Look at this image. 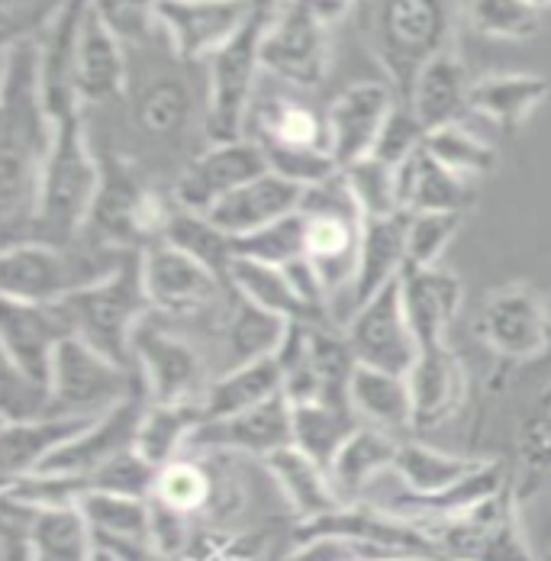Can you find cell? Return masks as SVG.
Instances as JSON below:
<instances>
[{"mask_svg":"<svg viewBox=\"0 0 551 561\" xmlns=\"http://www.w3.org/2000/svg\"><path fill=\"white\" fill-rule=\"evenodd\" d=\"M277 393H284V375H280L277 358L242 362L207 385L200 410H204V420H226V416L245 413V410L272 400Z\"/></svg>","mask_w":551,"mask_h":561,"instance_id":"cell-32","label":"cell"},{"mask_svg":"<svg viewBox=\"0 0 551 561\" xmlns=\"http://www.w3.org/2000/svg\"><path fill=\"white\" fill-rule=\"evenodd\" d=\"M200 423H204L200 403H152L149 400L142 426H139L136 451L156 468H165L181 458L184 446H191Z\"/></svg>","mask_w":551,"mask_h":561,"instance_id":"cell-35","label":"cell"},{"mask_svg":"<svg viewBox=\"0 0 551 561\" xmlns=\"http://www.w3.org/2000/svg\"><path fill=\"white\" fill-rule=\"evenodd\" d=\"M433 561H455V559H441V556H436V559H433Z\"/></svg>","mask_w":551,"mask_h":561,"instance_id":"cell-61","label":"cell"},{"mask_svg":"<svg viewBox=\"0 0 551 561\" xmlns=\"http://www.w3.org/2000/svg\"><path fill=\"white\" fill-rule=\"evenodd\" d=\"M88 561H119V559L113 556L107 546H97V542H94V549H91V559Z\"/></svg>","mask_w":551,"mask_h":561,"instance_id":"cell-58","label":"cell"},{"mask_svg":"<svg viewBox=\"0 0 551 561\" xmlns=\"http://www.w3.org/2000/svg\"><path fill=\"white\" fill-rule=\"evenodd\" d=\"M159 471L152 461H146L136 449L116 455L107 461L101 471L91 474V491H104V494H123V497H139V501H152L156 494V481Z\"/></svg>","mask_w":551,"mask_h":561,"instance_id":"cell-51","label":"cell"},{"mask_svg":"<svg viewBox=\"0 0 551 561\" xmlns=\"http://www.w3.org/2000/svg\"><path fill=\"white\" fill-rule=\"evenodd\" d=\"M300 214L307 217V259L320 272L326 290L352 287L358 275L365 214L358 210L345 174L338 171L330 181L307 187Z\"/></svg>","mask_w":551,"mask_h":561,"instance_id":"cell-6","label":"cell"},{"mask_svg":"<svg viewBox=\"0 0 551 561\" xmlns=\"http://www.w3.org/2000/svg\"><path fill=\"white\" fill-rule=\"evenodd\" d=\"M252 0H159V26L177 58H214L255 16Z\"/></svg>","mask_w":551,"mask_h":561,"instance_id":"cell-14","label":"cell"},{"mask_svg":"<svg viewBox=\"0 0 551 561\" xmlns=\"http://www.w3.org/2000/svg\"><path fill=\"white\" fill-rule=\"evenodd\" d=\"M33 542L36 561H88L94 549V533L81 510H33Z\"/></svg>","mask_w":551,"mask_h":561,"instance_id":"cell-42","label":"cell"},{"mask_svg":"<svg viewBox=\"0 0 551 561\" xmlns=\"http://www.w3.org/2000/svg\"><path fill=\"white\" fill-rule=\"evenodd\" d=\"M393 88L384 81H358L345 88L326 111L330 152L338 169H348L375 152V142L393 113Z\"/></svg>","mask_w":551,"mask_h":561,"instance_id":"cell-18","label":"cell"},{"mask_svg":"<svg viewBox=\"0 0 551 561\" xmlns=\"http://www.w3.org/2000/svg\"><path fill=\"white\" fill-rule=\"evenodd\" d=\"M97 416L91 413H49L36 420L3 423L0 451H3V478H20L39 471L58 449L78 439Z\"/></svg>","mask_w":551,"mask_h":561,"instance_id":"cell-26","label":"cell"},{"mask_svg":"<svg viewBox=\"0 0 551 561\" xmlns=\"http://www.w3.org/2000/svg\"><path fill=\"white\" fill-rule=\"evenodd\" d=\"M265 468L272 471L277 491L284 494L290 510L300 516V523L330 516L338 506H345L338 491H335V484H332L330 471L320 461H313L307 451L297 449V446L280 449L272 458H265Z\"/></svg>","mask_w":551,"mask_h":561,"instance_id":"cell-29","label":"cell"},{"mask_svg":"<svg viewBox=\"0 0 551 561\" xmlns=\"http://www.w3.org/2000/svg\"><path fill=\"white\" fill-rule=\"evenodd\" d=\"M149 504H152V546L168 559V556L181 552V546H184L187 516L171 510V506L159 504V501H149Z\"/></svg>","mask_w":551,"mask_h":561,"instance_id":"cell-57","label":"cell"},{"mask_svg":"<svg viewBox=\"0 0 551 561\" xmlns=\"http://www.w3.org/2000/svg\"><path fill=\"white\" fill-rule=\"evenodd\" d=\"M426 149L439 159L441 165L461 178H484L496 169V149L491 142L478 139L471 129H464L461 123L433 129L426 136Z\"/></svg>","mask_w":551,"mask_h":561,"instance_id":"cell-47","label":"cell"},{"mask_svg":"<svg viewBox=\"0 0 551 561\" xmlns=\"http://www.w3.org/2000/svg\"><path fill=\"white\" fill-rule=\"evenodd\" d=\"M342 336L358 365L381 368L390 375H410L420 355V339L406 320L400 280L387 284L371 300L355 307Z\"/></svg>","mask_w":551,"mask_h":561,"instance_id":"cell-11","label":"cell"},{"mask_svg":"<svg viewBox=\"0 0 551 561\" xmlns=\"http://www.w3.org/2000/svg\"><path fill=\"white\" fill-rule=\"evenodd\" d=\"M464 78H468L464 65L448 49L445 56H439L423 68V75L413 84V94L403 104H410V111L420 116V123L429 133L441 129V126H451V123L461 119V113L468 111L471 84Z\"/></svg>","mask_w":551,"mask_h":561,"instance_id":"cell-34","label":"cell"},{"mask_svg":"<svg viewBox=\"0 0 551 561\" xmlns=\"http://www.w3.org/2000/svg\"><path fill=\"white\" fill-rule=\"evenodd\" d=\"M265 171H268V162L255 139L214 142L204 156H197L181 171L174 184L177 207L194 210V214H210L236 187L249 184L252 178Z\"/></svg>","mask_w":551,"mask_h":561,"instance_id":"cell-16","label":"cell"},{"mask_svg":"<svg viewBox=\"0 0 551 561\" xmlns=\"http://www.w3.org/2000/svg\"><path fill=\"white\" fill-rule=\"evenodd\" d=\"M481 465L484 461L429 449L423 443H400L393 471L403 481V491L433 497V494H445V491L458 488L461 481H468Z\"/></svg>","mask_w":551,"mask_h":561,"instance_id":"cell-36","label":"cell"},{"mask_svg":"<svg viewBox=\"0 0 551 561\" xmlns=\"http://www.w3.org/2000/svg\"><path fill=\"white\" fill-rule=\"evenodd\" d=\"M406 381L413 391V426L416 430H433L448 416H455L468 393L464 368L445 342L420 348Z\"/></svg>","mask_w":551,"mask_h":561,"instance_id":"cell-24","label":"cell"},{"mask_svg":"<svg viewBox=\"0 0 551 561\" xmlns=\"http://www.w3.org/2000/svg\"><path fill=\"white\" fill-rule=\"evenodd\" d=\"M303 194H307L303 184H294L275 171H265V174L252 178L249 184L236 187L207 217L220 229H226L232 239H239V236L259 232L265 226L297 214L303 204Z\"/></svg>","mask_w":551,"mask_h":561,"instance_id":"cell-22","label":"cell"},{"mask_svg":"<svg viewBox=\"0 0 551 561\" xmlns=\"http://www.w3.org/2000/svg\"><path fill=\"white\" fill-rule=\"evenodd\" d=\"M123 255L104 252H74L46 239L7 242L0 259V290L3 300L53 307L78 290H88L119 268Z\"/></svg>","mask_w":551,"mask_h":561,"instance_id":"cell-4","label":"cell"},{"mask_svg":"<svg viewBox=\"0 0 551 561\" xmlns=\"http://www.w3.org/2000/svg\"><path fill=\"white\" fill-rule=\"evenodd\" d=\"M461 217L464 214H413L406 236V252H410L406 268H436L461 226Z\"/></svg>","mask_w":551,"mask_h":561,"instance_id":"cell-52","label":"cell"},{"mask_svg":"<svg viewBox=\"0 0 551 561\" xmlns=\"http://www.w3.org/2000/svg\"><path fill=\"white\" fill-rule=\"evenodd\" d=\"M478 330L494 352L513 362H536L551 348L549 307L526 284L491 294L481 307Z\"/></svg>","mask_w":551,"mask_h":561,"instance_id":"cell-13","label":"cell"},{"mask_svg":"<svg viewBox=\"0 0 551 561\" xmlns=\"http://www.w3.org/2000/svg\"><path fill=\"white\" fill-rule=\"evenodd\" d=\"M152 501L171 506V510H177L184 516L200 513L214 501V474L200 461L177 458V461H171L159 471Z\"/></svg>","mask_w":551,"mask_h":561,"instance_id":"cell-48","label":"cell"},{"mask_svg":"<svg viewBox=\"0 0 551 561\" xmlns=\"http://www.w3.org/2000/svg\"><path fill=\"white\" fill-rule=\"evenodd\" d=\"M139 393L126 365L107 358L84 339L71 336L58 345L53 365V410L101 416L126 397Z\"/></svg>","mask_w":551,"mask_h":561,"instance_id":"cell-10","label":"cell"},{"mask_svg":"<svg viewBox=\"0 0 551 561\" xmlns=\"http://www.w3.org/2000/svg\"><path fill=\"white\" fill-rule=\"evenodd\" d=\"M262 146H284V149H330L326 119L297 101H275L259 113V136Z\"/></svg>","mask_w":551,"mask_h":561,"instance_id":"cell-43","label":"cell"},{"mask_svg":"<svg viewBox=\"0 0 551 561\" xmlns=\"http://www.w3.org/2000/svg\"><path fill=\"white\" fill-rule=\"evenodd\" d=\"M142 284L156 310L181 317V313H197L217 304L226 280L217 278L187 252L159 239L142 249Z\"/></svg>","mask_w":551,"mask_h":561,"instance_id":"cell-17","label":"cell"},{"mask_svg":"<svg viewBox=\"0 0 551 561\" xmlns=\"http://www.w3.org/2000/svg\"><path fill=\"white\" fill-rule=\"evenodd\" d=\"M104 162L91 152L81 111L65 113L56 119V142L39 184V204L33 226L49 232L58 245H68L71 236L88 226L94 201L101 194Z\"/></svg>","mask_w":551,"mask_h":561,"instance_id":"cell-3","label":"cell"},{"mask_svg":"<svg viewBox=\"0 0 551 561\" xmlns=\"http://www.w3.org/2000/svg\"><path fill=\"white\" fill-rule=\"evenodd\" d=\"M468 20L491 39H532L542 30V10L526 0H468Z\"/></svg>","mask_w":551,"mask_h":561,"instance_id":"cell-49","label":"cell"},{"mask_svg":"<svg viewBox=\"0 0 551 561\" xmlns=\"http://www.w3.org/2000/svg\"><path fill=\"white\" fill-rule=\"evenodd\" d=\"M272 10H255L249 26L226 43L210 58V107H207V129L214 142H236L242 139L245 116L252 111V94L262 68V36L268 30Z\"/></svg>","mask_w":551,"mask_h":561,"instance_id":"cell-8","label":"cell"},{"mask_svg":"<svg viewBox=\"0 0 551 561\" xmlns=\"http://www.w3.org/2000/svg\"><path fill=\"white\" fill-rule=\"evenodd\" d=\"M342 174H345L348 191H352L358 210L365 214V220L400 214V204H397V169H390V165L368 156V159L342 169Z\"/></svg>","mask_w":551,"mask_h":561,"instance_id":"cell-50","label":"cell"},{"mask_svg":"<svg viewBox=\"0 0 551 561\" xmlns=\"http://www.w3.org/2000/svg\"><path fill=\"white\" fill-rule=\"evenodd\" d=\"M165 204L159 194H152L133 171L123 165H104L101 194L94 201L88 226H97L104 239L129 245V242H146V239H162L168 226Z\"/></svg>","mask_w":551,"mask_h":561,"instance_id":"cell-15","label":"cell"},{"mask_svg":"<svg viewBox=\"0 0 551 561\" xmlns=\"http://www.w3.org/2000/svg\"><path fill=\"white\" fill-rule=\"evenodd\" d=\"M549 81L542 75H532V71L487 75V78L471 84L468 111L496 123L503 133H513L549 98Z\"/></svg>","mask_w":551,"mask_h":561,"instance_id":"cell-30","label":"cell"},{"mask_svg":"<svg viewBox=\"0 0 551 561\" xmlns=\"http://www.w3.org/2000/svg\"><path fill=\"white\" fill-rule=\"evenodd\" d=\"M262 68L297 88H320L330 75V20L310 0L277 7L262 36Z\"/></svg>","mask_w":551,"mask_h":561,"instance_id":"cell-9","label":"cell"},{"mask_svg":"<svg viewBox=\"0 0 551 561\" xmlns=\"http://www.w3.org/2000/svg\"><path fill=\"white\" fill-rule=\"evenodd\" d=\"M191 111H194L191 88L174 75L152 78L136 98V123L146 136H156V139L177 136L187 126Z\"/></svg>","mask_w":551,"mask_h":561,"instance_id":"cell-44","label":"cell"},{"mask_svg":"<svg viewBox=\"0 0 551 561\" xmlns=\"http://www.w3.org/2000/svg\"><path fill=\"white\" fill-rule=\"evenodd\" d=\"M397 451H400V439H393V433L361 423L330 465V478L335 491H338V497H342V504H355V497L381 471H393Z\"/></svg>","mask_w":551,"mask_h":561,"instance_id":"cell-33","label":"cell"},{"mask_svg":"<svg viewBox=\"0 0 551 561\" xmlns=\"http://www.w3.org/2000/svg\"><path fill=\"white\" fill-rule=\"evenodd\" d=\"M252 3H255L259 10H272V13H275L277 7H284L287 0H252Z\"/></svg>","mask_w":551,"mask_h":561,"instance_id":"cell-59","label":"cell"},{"mask_svg":"<svg viewBox=\"0 0 551 561\" xmlns=\"http://www.w3.org/2000/svg\"><path fill=\"white\" fill-rule=\"evenodd\" d=\"M229 287L232 294L272 310L277 317L290 320V323H310V327H320L310 313V307L300 300L297 287L290 275L284 268L275 265H259V262H249V259H236L232 262V272H229Z\"/></svg>","mask_w":551,"mask_h":561,"instance_id":"cell-37","label":"cell"},{"mask_svg":"<svg viewBox=\"0 0 551 561\" xmlns=\"http://www.w3.org/2000/svg\"><path fill=\"white\" fill-rule=\"evenodd\" d=\"M406 236H410V214H390L365 220L361 232V252H358V275L352 284V310L371 300L387 284L403 278L410 265L406 252Z\"/></svg>","mask_w":551,"mask_h":561,"instance_id":"cell-27","label":"cell"},{"mask_svg":"<svg viewBox=\"0 0 551 561\" xmlns=\"http://www.w3.org/2000/svg\"><path fill=\"white\" fill-rule=\"evenodd\" d=\"M56 142V123L43 101L39 43L3 46L0 81V220L13 232L33 226L39 184Z\"/></svg>","mask_w":551,"mask_h":561,"instance_id":"cell-1","label":"cell"},{"mask_svg":"<svg viewBox=\"0 0 551 561\" xmlns=\"http://www.w3.org/2000/svg\"><path fill=\"white\" fill-rule=\"evenodd\" d=\"M91 7L123 46L146 43L159 26V0H91Z\"/></svg>","mask_w":551,"mask_h":561,"instance_id":"cell-53","label":"cell"},{"mask_svg":"<svg viewBox=\"0 0 551 561\" xmlns=\"http://www.w3.org/2000/svg\"><path fill=\"white\" fill-rule=\"evenodd\" d=\"M451 0H378L368 23V46L390 88L406 101L429 61L451 46Z\"/></svg>","mask_w":551,"mask_h":561,"instance_id":"cell-2","label":"cell"},{"mask_svg":"<svg viewBox=\"0 0 551 561\" xmlns=\"http://www.w3.org/2000/svg\"><path fill=\"white\" fill-rule=\"evenodd\" d=\"M294 407V446L320 461L326 471L348 436L361 426L352 407H338L326 400L313 403H290Z\"/></svg>","mask_w":551,"mask_h":561,"instance_id":"cell-38","label":"cell"},{"mask_svg":"<svg viewBox=\"0 0 551 561\" xmlns=\"http://www.w3.org/2000/svg\"><path fill=\"white\" fill-rule=\"evenodd\" d=\"M149 307L152 304L142 284V255H123L111 278L61 300L74 336L84 339L119 365L129 362L133 336L142 327Z\"/></svg>","mask_w":551,"mask_h":561,"instance_id":"cell-5","label":"cell"},{"mask_svg":"<svg viewBox=\"0 0 551 561\" xmlns=\"http://www.w3.org/2000/svg\"><path fill=\"white\" fill-rule=\"evenodd\" d=\"M146 407H149V393L146 391L126 397L123 403H116L107 413H101L78 439H71L65 449H58L39 471L91 478L94 471H101L116 455L136 449Z\"/></svg>","mask_w":551,"mask_h":561,"instance_id":"cell-19","label":"cell"},{"mask_svg":"<svg viewBox=\"0 0 551 561\" xmlns=\"http://www.w3.org/2000/svg\"><path fill=\"white\" fill-rule=\"evenodd\" d=\"M397 204L403 214H464L474 204L468 178L455 174L423 146L397 169Z\"/></svg>","mask_w":551,"mask_h":561,"instance_id":"cell-25","label":"cell"},{"mask_svg":"<svg viewBox=\"0 0 551 561\" xmlns=\"http://www.w3.org/2000/svg\"><path fill=\"white\" fill-rule=\"evenodd\" d=\"M290 327H294L290 320H284V317H277L272 310L236 294V310L229 313V327H226L232 365L275 358L287 333H290Z\"/></svg>","mask_w":551,"mask_h":561,"instance_id":"cell-40","label":"cell"},{"mask_svg":"<svg viewBox=\"0 0 551 561\" xmlns=\"http://www.w3.org/2000/svg\"><path fill=\"white\" fill-rule=\"evenodd\" d=\"M236 259H249V262L275 265V268H287V265L307 259V217L297 210L259 232L239 236Z\"/></svg>","mask_w":551,"mask_h":561,"instance_id":"cell-46","label":"cell"},{"mask_svg":"<svg viewBox=\"0 0 551 561\" xmlns=\"http://www.w3.org/2000/svg\"><path fill=\"white\" fill-rule=\"evenodd\" d=\"M162 242L187 252L191 259H197L204 268H210L217 278L229 284V272H232V262H236V239L214 224L207 214H194V210L177 207L168 217Z\"/></svg>","mask_w":551,"mask_h":561,"instance_id":"cell-39","label":"cell"},{"mask_svg":"<svg viewBox=\"0 0 551 561\" xmlns=\"http://www.w3.org/2000/svg\"><path fill=\"white\" fill-rule=\"evenodd\" d=\"M526 3H532L536 10H549L551 7V0H526Z\"/></svg>","mask_w":551,"mask_h":561,"instance_id":"cell-60","label":"cell"},{"mask_svg":"<svg viewBox=\"0 0 551 561\" xmlns=\"http://www.w3.org/2000/svg\"><path fill=\"white\" fill-rule=\"evenodd\" d=\"M348 407L358 423L384 433H400L413 426V391L406 375L358 365L348 381Z\"/></svg>","mask_w":551,"mask_h":561,"instance_id":"cell-31","label":"cell"},{"mask_svg":"<svg viewBox=\"0 0 551 561\" xmlns=\"http://www.w3.org/2000/svg\"><path fill=\"white\" fill-rule=\"evenodd\" d=\"M74 336L61 304L39 307V304H20L3 300L0 304V348L3 365L20 371L23 378L36 381L39 388L53 391V365H56L58 345Z\"/></svg>","mask_w":551,"mask_h":561,"instance_id":"cell-12","label":"cell"},{"mask_svg":"<svg viewBox=\"0 0 551 561\" xmlns=\"http://www.w3.org/2000/svg\"><path fill=\"white\" fill-rule=\"evenodd\" d=\"M400 297L406 320L420 339V348L441 345L448 327L458 320L464 304V284L445 268H406L400 278Z\"/></svg>","mask_w":551,"mask_h":561,"instance_id":"cell-23","label":"cell"},{"mask_svg":"<svg viewBox=\"0 0 551 561\" xmlns=\"http://www.w3.org/2000/svg\"><path fill=\"white\" fill-rule=\"evenodd\" d=\"M194 449L207 451H245L259 458H272L275 451L294 446V407L287 393L226 416V420H204L191 439Z\"/></svg>","mask_w":551,"mask_h":561,"instance_id":"cell-20","label":"cell"},{"mask_svg":"<svg viewBox=\"0 0 551 561\" xmlns=\"http://www.w3.org/2000/svg\"><path fill=\"white\" fill-rule=\"evenodd\" d=\"M91 494V478L30 471L20 478H3V501L26 510H74Z\"/></svg>","mask_w":551,"mask_h":561,"instance_id":"cell-45","label":"cell"},{"mask_svg":"<svg viewBox=\"0 0 551 561\" xmlns=\"http://www.w3.org/2000/svg\"><path fill=\"white\" fill-rule=\"evenodd\" d=\"M78 510H81V516L88 519V526H91V533L97 539L152 542V504L149 501L91 491Z\"/></svg>","mask_w":551,"mask_h":561,"instance_id":"cell-41","label":"cell"},{"mask_svg":"<svg viewBox=\"0 0 551 561\" xmlns=\"http://www.w3.org/2000/svg\"><path fill=\"white\" fill-rule=\"evenodd\" d=\"M65 0H3V46L33 39L36 26H46L58 16Z\"/></svg>","mask_w":551,"mask_h":561,"instance_id":"cell-56","label":"cell"},{"mask_svg":"<svg viewBox=\"0 0 551 561\" xmlns=\"http://www.w3.org/2000/svg\"><path fill=\"white\" fill-rule=\"evenodd\" d=\"M133 358L146 375V393L152 403H194L191 397L204 388V362L197 348L149 323L133 336Z\"/></svg>","mask_w":551,"mask_h":561,"instance_id":"cell-21","label":"cell"},{"mask_svg":"<svg viewBox=\"0 0 551 561\" xmlns=\"http://www.w3.org/2000/svg\"><path fill=\"white\" fill-rule=\"evenodd\" d=\"M436 549V556L455 561H539L529 542L523 539L513 488L506 484L491 501L474 510L436 519V523H413Z\"/></svg>","mask_w":551,"mask_h":561,"instance_id":"cell-7","label":"cell"},{"mask_svg":"<svg viewBox=\"0 0 551 561\" xmlns=\"http://www.w3.org/2000/svg\"><path fill=\"white\" fill-rule=\"evenodd\" d=\"M426 136L429 129L420 123V116L410 111V104H397L393 113L387 116L384 129L375 142V152L371 159L384 162L390 169H400L413 152H420L426 146Z\"/></svg>","mask_w":551,"mask_h":561,"instance_id":"cell-54","label":"cell"},{"mask_svg":"<svg viewBox=\"0 0 551 561\" xmlns=\"http://www.w3.org/2000/svg\"><path fill=\"white\" fill-rule=\"evenodd\" d=\"M126 88V53L123 43L104 26L94 7L84 16L78 56H74V91L84 104H104Z\"/></svg>","mask_w":551,"mask_h":561,"instance_id":"cell-28","label":"cell"},{"mask_svg":"<svg viewBox=\"0 0 551 561\" xmlns=\"http://www.w3.org/2000/svg\"><path fill=\"white\" fill-rule=\"evenodd\" d=\"M519 455L536 471L551 468V381L532 400L519 423Z\"/></svg>","mask_w":551,"mask_h":561,"instance_id":"cell-55","label":"cell"}]
</instances>
